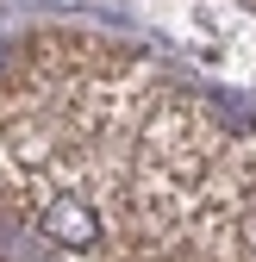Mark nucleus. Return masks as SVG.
Masks as SVG:
<instances>
[{
    "mask_svg": "<svg viewBox=\"0 0 256 262\" xmlns=\"http://www.w3.org/2000/svg\"><path fill=\"white\" fill-rule=\"evenodd\" d=\"M44 231H50V244H62V250H94L100 244V212H94L81 193H56V200L44 206Z\"/></svg>",
    "mask_w": 256,
    "mask_h": 262,
    "instance_id": "nucleus-1",
    "label": "nucleus"
}]
</instances>
